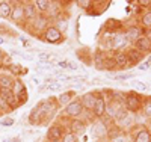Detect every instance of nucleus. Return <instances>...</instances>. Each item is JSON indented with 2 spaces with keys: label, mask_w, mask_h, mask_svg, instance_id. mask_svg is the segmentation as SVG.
I'll list each match as a JSON object with an SVG mask.
<instances>
[{
  "label": "nucleus",
  "mask_w": 151,
  "mask_h": 142,
  "mask_svg": "<svg viewBox=\"0 0 151 142\" xmlns=\"http://www.w3.org/2000/svg\"><path fill=\"white\" fill-rule=\"evenodd\" d=\"M5 56H6V53L0 48V67H2V63H3V59H5Z\"/></svg>",
  "instance_id": "39"
},
{
  "label": "nucleus",
  "mask_w": 151,
  "mask_h": 142,
  "mask_svg": "<svg viewBox=\"0 0 151 142\" xmlns=\"http://www.w3.org/2000/svg\"><path fill=\"white\" fill-rule=\"evenodd\" d=\"M142 113L147 118H151V95L144 98V106H142Z\"/></svg>",
  "instance_id": "28"
},
{
  "label": "nucleus",
  "mask_w": 151,
  "mask_h": 142,
  "mask_svg": "<svg viewBox=\"0 0 151 142\" xmlns=\"http://www.w3.org/2000/svg\"><path fill=\"white\" fill-rule=\"evenodd\" d=\"M76 97H77V94H76V91H73V89H71V91H64V92H60L56 98H58V105H59V107L60 106H67V105H70V103L76 98Z\"/></svg>",
  "instance_id": "19"
},
{
  "label": "nucleus",
  "mask_w": 151,
  "mask_h": 142,
  "mask_svg": "<svg viewBox=\"0 0 151 142\" xmlns=\"http://www.w3.org/2000/svg\"><path fill=\"white\" fill-rule=\"evenodd\" d=\"M125 51V55H127V58H129V61H130V63L134 67V65H139V63L144 61V53H141L139 50H136L133 45H129L127 48L124 50Z\"/></svg>",
  "instance_id": "16"
},
{
  "label": "nucleus",
  "mask_w": 151,
  "mask_h": 142,
  "mask_svg": "<svg viewBox=\"0 0 151 142\" xmlns=\"http://www.w3.org/2000/svg\"><path fill=\"white\" fill-rule=\"evenodd\" d=\"M136 50H139L141 51V53H151V41L148 40V38L144 35V36H141L139 38V40H137L136 43H133L132 44Z\"/></svg>",
  "instance_id": "18"
},
{
  "label": "nucleus",
  "mask_w": 151,
  "mask_h": 142,
  "mask_svg": "<svg viewBox=\"0 0 151 142\" xmlns=\"http://www.w3.org/2000/svg\"><path fill=\"white\" fill-rule=\"evenodd\" d=\"M144 32H145V30L141 27V26H137V24L129 26V27L124 29V35H125V38H127V41L130 43V45H132L133 43H136L141 36H144Z\"/></svg>",
  "instance_id": "12"
},
{
  "label": "nucleus",
  "mask_w": 151,
  "mask_h": 142,
  "mask_svg": "<svg viewBox=\"0 0 151 142\" xmlns=\"http://www.w3.org/2000/svg\"><path fill=\"white\" fill-rule=\"evenodd\" d=\"M36 56H38V59L41 61V63H47V62L52 63V59H53V55L52 53H47V51H40Z\"/></svg>",
  "instance_id": "30"
},
{
  "label": "nucleus",
  "mask_w": 151,
  "mask_h": 142,
  "mask_svg": "<svg viewBox=\"0 0 151 142\" xmlns=\"http://www.w3.org/2000/svg\"><path fill=\"white\" fill-rule=\"evenodd\" d=\"M76 5L83 8V9H89L92 6V2L91 0H76Z\"/></svg>",
  "instance_id": "34"
},
{
  "label": "nucleus",
  "mask_w": 151,
  "mask_h": 142,
  "mask_svg": "<svg viewBox=\"0 0 151 142\" xmlns=\"http://www.w3.org/2000/svg\"><path fill=\"white\" fill-rule=\"evenodd\" d=\"M133 142H151V132L147 130V128H141L133 136Z\"/></svg>",
  "instance_id": "21"
},
{
  "label": "nucleus",
  "mask_w": 151,
  "mask_h": 142,
  "mask_svg": "<svg viewBox=\"0 0 151 142\" xmlns=\"http://www.w3.org/2000/svg\"><path fill=\"white\" fill-rule=\"evenodd\" d=\"M12 5V11H11V18L17 26L26 29V21H24V8H23V2H11Z\"/></svg>",
  "instance_id": "6"
},
{
  "label": "nucleus",
  "mask_w": 151,
  "mask_h": 142,
  "mask_svg": "<svg viewBox=\"0 0 151 142\" xmlns=\"http://www.w3.org/2000/svg\"><path fill=\"white\" fill-rule=\"evenodd\" d=\"M83 110L85 109H83V105L80 101V97H76L70 105H67L62 109L60 115H62V120L64 121H70V120H74V118H80Z\"/></svg>",
  "instance_id": "2"
},
{
  "label": "nucleus",
  "mask_w": 151,
  "mask_h": 142,
  "mask_svg": "<svg viewBox=\"0 0 151 142\" xmlns=\"http://www.w3.org/2000/svg\"><path fill=\"white\" fill-rule=\"evenodd\" d=\"M14 123H15V120L12 117H5V118L0 120V125H2V127H12Z\"/></svg>",
  "instance_id": "33"
},
{
  "label": "nucleus",
  "mask_w": 151,
  "mask_h": 142,
  "mask_svg": "<svg viewBox=\"0 0 151 142\" xmlns=\"http://www.w3.org/2000/svg\"><path fill=\"white\" fill-rule=\"evenodd\" d=\"M132 86H133V89H136V91H141V92H145L147 89H148V86H147L144 82H141V80H132Z\"/></svg>",
  "instance_id": "32"
},
{
  "label": "nucleus",
  "mask_w": 151,
  "mask_h": 142,
  "mask_svg": "<svg viewBox=\"0 0 151 142\" xmlns=\"http://www.w3.org/2000/svg\"><path fill=\"white\" fill-rule=\"evenodd\" d=\"M67 125H68V132L74 133L76 136L85 135V133H86V128H88V123H86L83 118L70 120V121H67Z\"/></svg>",
  "instance_id": "8"
},
{
  "label": "nucleus",
  "mask_w": 151,
  "mask_h": 142,
  "mask_svg": "<svg viewBox=\"0 0 151 142\" xmlns=\"http://www.w3.org/2000/svg\"><path fill=\"white\" fill-rule=\"evenodd\" d=\"M23 8H24V21H26V24H30L40 15V12L35 6V2H23Z\"/></svg>",
  "instance_id": "13"
},
{
  "label": "nucleus",
  "mask_w": 151,
  "mask_h": 142,
  "mask_svg": "<svg viewBox=\"0 0 151 142\" xmlns=\"http://www.w3.org/2000/svg\"><path fill=\"white\" fill-rule=\"evenodd\" d=\"M0 115H3V112H2V109H0Z\"/></svg>",
  "instance_id": "48"
},
{
  "label": "nucleus",
  "mask_w": 151,
  "mask_h": 142,
  "mask_svg": "<svg viewBox=\"0 0 151 142\" xmlns=\"http://www.w3.org/2000/svg\"><path fill=\"white\" fill-rule=\"evenodd\" d=\"M147 61H148V62H150V63H151V53H150V56H148V58H147Z\"/></svg>",
  "instance_id": "46"
},
{
  "label": "nucleus",
  "mask_w": 151,
  "mask_h": 142,
  "mask_svg": "<svg viewBox=\"0 0 151 142\" xmlns=\"http://www.w3.org/2000/svg\"><path fill=\"white\" fill-rule=\"evenodd\" d=\"M59 105L56 97H50L47 100L40 101V105H36L32 107L29 113V124L30 125H44L48 121H52L55 118V115L58 113Z\"/></svg>",
  "instance_id": "1"
},
{
  "label": "nucleus",
  "mask_w": 151,
  "mask_h": 142,
  "mask_svg": "<svg viewBox=\"0 0 151 142\" xmlns=\"http://www.w3.org/2000/svg\"><path fill=\"white\" fill-rule=\"evenodd\" d=\"M150 68H151V63H150L148 61L141 62L139 65H137V70H141V71H147V70H150Z\"/></svg>",
  "instance_id": "35"
},
{
  "label": "nucleus",
  "mask_w": 151,
  "mask_h": 142,
  "mask_svg": "<svg viewBox=\"0 0 151 142\" xmlns=\"http://www.w3.org/2000/svg\"><path fill=\"white\" fill-rule=\"evenodd\" d=\"M141 27L144 29H151V11L145 12L141 15Z\"/></svg>",
  "instance_id": "27"
},
{
  "label": "nucleus",
  "mask_w": 151,
  "mask_h": 142,
  "mask_svg": "<svg viewBox=\"0 0 151 142\" xmlns=\"http://www.w3.org/2000/svg\"><path fill=\"white\" fill-rule=\"evenodd\" d=\"M2 44H5V36L0 35V45H2Z\"/></svg>",
  "instance_id": "44"
},
{
  "label": "nucleus",
  "mask_w": 151,
  "mask_h": 142,
  "mask_svg": "<svg viewBox=\"0 0 151 142\" xmlns=\"http://www.w3.org/2000/svg\"><path fill=\"white\" fill-rule=\"evenodd\" d=\"M68 63H70V61H59L58 62V67L60 70H68Z\"/></svg>",
  "instance_id": "36"
},
{
  "label": "nucleus",
  "mask_w": 151,
  "mask_h": 142,
  "mask_svg": "<svg viewBox=\"0 0 151 142\" xmlns=\"http://www.w3.org/2000/svg\"><path fill=\"white\" fill-rule=\"evenodd\" d=\"M144 35H145V36L148 38V40H150V41H151V29H147V30L144 32Z\"/></svg>",
  "instance_id": "42"
},
{
  "label": "nucleus",
  "mask_w": 151,
  "mask_h": 142,
  "mask_svg": "<svg viewBox=\"0 0 151 142\" xmlns=\"http://www.w3.org/2000/svg\"><path fill=\"white\" fill-rule=\"evenodd\" d=\"M32 82H33V85H41L40 77H33V79H32Z\"/></svg>",
  "instance_id": "43"
},
{
  "label": "nucleus",
  "mask_w": 151,
  "mask_h": 142,
  "mask_svg": "<svg viewBox=\"0 0 151 142\" xmlns=\"http://www.w3.org/2000/svg\"><path fill=\"white\" fill-rule=\"evenodd\" d=\"M97 97H98V91H89V92H85L83 95H80V101L83 105V109L92 112L94 105L97 101Z\"/></svg>",
  "instance_id": "15"
},
{
  "label": "nucleus",
  "mask_w": 151,
  "mask_h": 142,
  "mask_svg": "<svg viewBox=\"0 0 151 142\" xmlns=\"http://www.w3.org/2000/svg\"><path fill=\"white\" fill-rule=\"evenodd\" d=\"M77 56L82 62H85L86 65H92V56L94 55H89V50L88 48H80L77 50Z\"/></svg>",
  "instance_id": "25"
},
{
  "label": "nucleus",
  "mask_w": 151,
  "mask_h": 142,
  "mask_svg": "<svg viewBox=\"0 0 151 142\" xmlns=\"http://www.w3.org/2000/svg\"><path fill=\"white\" fill-rule=\"evenodd\" d=\"M8 70H9L11 76H12V77H15V79H20L23 74H26V73H27V70H26V68H23L21 65H18V63H12L11 67H8Z\"/></svg>",
  "instance_id": "22"
},
{
  "label": "nucleus",
  "mask_w": 151,
  "mask_h": 142,
  "mask_svg": "<svg viewBox=\"0 0 151 142\" xmlns=\"http://www.w3.org/2000/svg\"><path fill=\"white\" fill-rule=\"evenodd\" d=\"M11 11H12L11 2L2 0V2H0V20H9L11 18Z\"/></svg>",
  "instance_id": "20"
},
{
  "label": "nucleus",
  "mask_w": 151,
  "mask_h": 142,
  "mask_svg": "<svg viewBox=\"0 0 151 142\" xmlns=\"http://www.w3.org/2000/svg\"><path fill=\"white\" fill-rule=\"evenodd\" d=\"M2 142H21V141H20V138H12V139L11 138H5Z\"/></svg>",
  "instance_id": "38"
},
{
  "label": "nucleus",
  "mask_w": 151,
  "mask_h": 142,
  "mask_svg": "<svg viewBox=\"0 0 151 142\" xmlns=\"http://www.w3.org/2000/svg\"><path fill=\"white\" fill-rule=\"evenodd\" d=\"M44 142H53V141H47V139H45V141H44Z\"/></svg>",
  "instance_id": "47"
},
{
  "label": "nucleus",
  "mask_w": 151,
  "mask_h": 142,
  "mask_svg": "<svg viewBox=\"0 0 151 142\" xmlns=\"http://www.w3.org/2000/svg\"><path fill=\"white\" fill-rule=\"evenodd\" d=\"M68 70L76 71V70H77V65H76V63H73V62H70V63H68Z\"/></svg>",
  "instance_id": "40"
},
{
  "label": "nucleus",
  "mask_w": 151,
  "mask_h": 142,
  "mask_svg": "<svg viewBox=\"0 0 151 142\" xmlns=\"http://www.w3.org/2000/svg\"><path fill=\"white\" fill-rule=\"evenodd\" d=\"M127 79H133V74L132 73H115L112 76V80H127Z\"/></svg>",
  "instance_id": "29"
},
{
  "label": "nucleus",
  "mask_w": 151,
  "mask_h": 142,
  "mask_svg": "<svg viewBox=\"0 0 151 142\" xmlns=\"http://www.w3.org/2000/svg\"><path fill=\"white\" fill-rule=\"evenodd\" d=\"M20 41H21V44H23L24 47H30V43H29V40H27V38L20 36Z\"/></svg>",
  "instance_id": "37"
},
{
  "label": "nucleus",
  "mask_w": 151,
  "mask_h": 142,
  "mask_svg": "<svg viewBox=\"0 0 151 142\" xmlns=\"http://www.w3.org/2000/svg\"><path fill=\"white\" fill-rule=\"evenodd\" d=\"M113 61L116 63V68L118 70H129L132 68L133 65L130 63L127 55H125V51L121 50V51H113Z\"/></svg>",
  "instance_id": "14"
},
{
  "label": "nucleus",
  "mask_w": 151,
  "mask_h": 142,
  "mask_svg": "<svg viewBox=\"0 0 151 142\" xmlns=\"http://www.w3.org/2000/svg\"><path fill=\"white\" fill-rule=\"evenodd\" d=\"M142 106H144V98L137 92H129V94H125L124 107L127 109V112L137 113L139 110H142Z\"/></svg>",
  "instance_id": "5"
},
{
  "label": "nucleus",
  "mask_w": 151,
  "mask_h": 142,
  "mask_svg": "<svg viewBox=\"0 0 151 142\" xmlns=\"http://www.w3.org/2000/svg\"><path fill=\"white\" fill-rule=\"evenodd\" d=\"M82 141H83V142H86V141H88V136H86V135H85V136H82Z\"/></svg>",
  "instance_id": "45"
},
{
  "label": "nucleus",
  "mask_w": 151,
  "mask_h": 142,
  "mask_svg": "<svg viewBox=\"0 0 151 142\" xmlns=\"http://www.w3.org/2000/svg\"><path fill=\"white\" fill-rule=\"evenodd\" d=\"M40 40L47 43V44H53V45H58V44H62L65 41V33H62L59 29H56L53 24H50L48 27L42 32V35L40 36Z\"/></svg>",
  "instance_id": "4"
},
{
  "label": "nucleus",
  "mask_w": 151,
  "mask_h": 142,
  "mask_svg": "<svg viewBox=\"0 0 151 142\" xmlns=\"http://www.w3.org/2000/svg\"><path fill=\"white\" fill-rule=\"evenodd\" d=\"M50 24H52V20H50L45 14H40V15L36 17L35 21H32L30 24L26 26V30H27L29 33H32L33 36H36L38 40H40V36L42 35V32L48 27Z\"/></svg>",
  "instance_id": "3"
},
{
  "label": "nucleus",
  "mask_w": 151,
  "mask_h": 142,
  "mask_svg": "<svg viewBox=\"0 0 151 142\" xmlns=\"http://www.w3.org/2000/svg\"><path fill=\"white\" fill-rule=\"evenodd\" d=\"M64 135H65V127L62 125L60 123H56V124H52L48 127L45 139L47 141H53V142H60V139H62Z\"/></svg>",
  "instance_id": "9"
},
{
  "label": "nucleus",
  "mask_w": 151,
  "mask_h": 142,
  "mask_svg": "<svg viewBox=\"0 0 151 142\" xmlns=\"http://www.w3.org/2000/svg\"><path fill=\"white\" fill-rule=\"evenodd\" d=\"M15 83V77H12L6 67H0V89H8L12 91Z\"/></svg>",
  "instance_id": "11"
},
{
  "label": "nucleus",
  "mask_w": 151,
  "mask_h": 142,
  "mask_svg": "<svg viewBox=\"0 0 151 142\" xmlns=\"http://www.w3.org/2000/svg\"><path fill=\"white\" fill-rule=\"evenodd\" d=\"M35 6L40 14H47L52 6V0H35Z\"/></svg>",
  "instance_id": "24"
},
{
  "label": "nucleus",
  "mask_w": 151,
  "mask_h": 142,
  "mask_svg": "<svg viewBox=\"0 0 151 142\" xmlns=\"http://www.w3.org/2000/svg\"><path fill=\"white\" fill-rule=\"evenodd\" d=\"M109 139H110V142H129V136L122 130H116L113 133H109Z\"/></svg>",
  "instance_id": "26"
},
{
  "label": "nucleus",
  "mask_w": 151,
  "mask_h": 142,
  "mask_svg": "<svg viewBox=\"0 0 151 142\" xmlns=\"http://www.w3.org/2000/svg\"><path fill=\"white\" fill-rule=\"evenodd\" d=\"M12 92H14L15 97L27 92V88H26V83H24L21 79H15V83H14V88H12Z\"/></svg>",
  "instance_id": "23"
},
{
  "label": "nucleus",
  "mask_w": 151,
  "mask_h": 142,
  "mask_svg": "<svg viewBox=\"0 0 151 142\" xmlns=\"http://www.w3.org/2000/svg\"><path fill=\"white\" fill-rule=\"evenodd\" d=\"M103 32H109V33H119L124 32L122 30V23L115 20V18H109L106 20L104 26H103Z\"/></svg>",
  "instance_id": "17"
},
{
  "label": "nucleus",
  "mask_w": 151,
  "mask_h": 142,
  "mask_svg": "<svg viewBox=\"0 0 151 142\" xmlns=\"http://www.w3.org/2000/svg\"><path fill=\"white\" fill-rule=\"evenodd\" d=\"M21 58L27 59V61H33V56H30V55H26V53H21Z\"/></svg>",
  "instance_id": "41"
},
{
  "label": "nucleus",
  "mask_w": 151,
  "mask_h": 142,
  "mask_svg": "<svg viewBox=\"0 0 151 142\" xmlns=\"http://www.w3.org/2000/svg\"><path fill=\"white\" fill-rule=\"evenodd\" d=\"M60 142H79V136H76L74 133H71V132H65V135L62 136V139H60Z\"/></svg>",
  "instance_id": "31"
},
{
  "label": "nucleus",
  "mask_w": 151,
  "mask_h": 142,
  "mask_svg": "<svg viewBox=\"0 0 151 142\" xmlns=\"http://www.w3.org/2000/svg\"><path fill=\"white\" fill-rule=\"evenodd\" d=\"M106 107H107V100H106L103 91H98V97L94 105V109H92V115L95 117V120H101L106 117Z\"/></svg>",
  "instance_id": "7"
},
{
  "label": "nucleus",
  "mask_w": 151,
  "mask_h": 142,
  "mask_svg": "<svg viewBox=\"0 0 151 142\" xmlns=\"http://www.w3.org/2000/svg\"><path fill=\"white\" fill-rule=\"evenodd\" d=\"M91 132L97 139H106L109 136V127L104 124L103 120H95L91 123Z\"/></svg>",
  "instance_id": "10"
}]
</instances>
